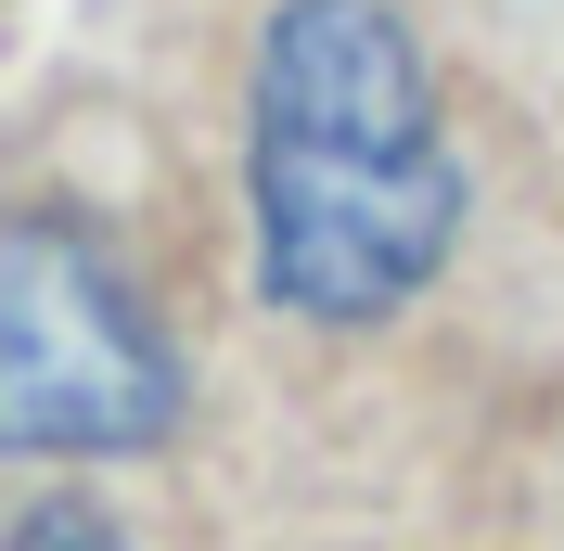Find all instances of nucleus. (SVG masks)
<instances>
[{
    "label": "nucleus",
    "instance_id": "obj_1",
    "mask_svg": "<svg viewBox=\"0 0 564 551\" xmlns=\"http://www.w3.org/2000/svg\"><path fill=\"white\" fill-rule=\"evenodd\" d=\"M462 231V168L386 0H282L257 52V270L308 321H386Z\"/></svg>",
    "mask_w": 564,
    "mask_h": 551
},
{
    "label": "nucleus",
    "instance_id": "obj_2",
    "mask_svg": "<svg viewBox=\"0 0 564 551\" xmlns=\"http://www.w3.org/2000/svg\"><path fill=\"white\" fill-rule=\"evenodd\" d=\"M180 423V359L77 218L0 231V462H116Z\"/></svg>",
    "mask_w": 564,
    "mask_h": 551
},
{
    "label": "nucleus",
    "instance_id": "obj_3",
    "mask_svg": "<svg viewBox=\"0 0 564 551\" xmlns=\"http://www.w3.org/2000/svg\"><path fill=\"white\" fill-rule=\"evenodd\" d=\"M13 551H116V526H104V514H77V500H52V514L13 526Z\"/></svg>",
    "mask_w": 564,
    "mask_h": 551
}]
</instances>
